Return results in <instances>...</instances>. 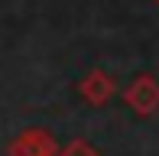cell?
<instances>
[{"label": "cell", "instance_id": "cell-1", "mask_svg": "<svg viewBox=\"0 0 159 156\" xmlns=\"http://www.w3.org/2000/svg\"><path fill=\"white\" fill-rule=\"evenodd\" d=\"M124 101L136 117L159 114V81H156V75H136L124 88Z\"/></svg>", "mask_w": 159, "mask_h": 156}, {"label": "cell", "instance_id": "cell-4", "mask_svg": "<svg viewBox=\"0 0 159 156\" xmlns=\"http://www.w3.org/2000/svg\"><path fill=\"white\" fill-rule=\"evenodd\" d=\"M55 156H101V153L88 143V140H71V143L65 146V150H59Z\"/></svg>", "mask_w": 159, "mask_h": 156}, {"label": "cell", "instance_id": "cell-5", "mask_svg": "<svg viewBox=\"0 0 159 156\" xmlns=\"http://www.w3.org/2000/svg\"><path fill=\"white\" fill-rule=\"evenodd\" d=\"M153 3H159V0H153Z\"/></svg>", "mask_w": 159, "mask_h": 156}, {"label": "cell", "instance_id": "cell-2", "mask_svg": "<svg viewBox=\"0 0 159 156\" xmlns=\"http://www.w3.org/2000/svg\"><path fill=\"white\" fill-rule=\"evenodd\" d=\"M59 153V143L52 140V133L42 130V127H33V130H23L20 137H13L7 143V156H55Z\"/></svg>", "mask_w": 159, "mask_h": 156}, {"label": "cell", "instance_id": "cell-3", "mask_svg": "<svg viewBox=\"0 0 159 156\" xmlns=\"http://www.w3.org/2000/svg\"><path fill=\"white\" fill-rule=\"evenodd\" d=\"M78 94H81L91 108H104V104H111V98L117 94V85H114V78L107 75L104 68H91V72L78 81Z\"/></svg>", "mask_w": 159, "mask_h": 156}]
</instances>
